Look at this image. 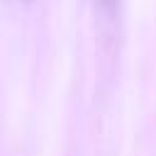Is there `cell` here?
I'll use <instances>...</instances> for the list:
<instances>
[{"instance_id": "6da1fadb", "label": "cell", "mask_w": 156, "mask_h": 156, "mask_svg": "<svg viewBox=\"0 0 156 156\" xmlns=\"http://www.w3.org/2000/svg\"><path fill=\"white\" fill-rule=\"evenodd\" d=\"M98 5H100V10H102L105 15H112V12L117 10L119 0H98Z\"/></svg>"}, {"instance_id": "7a4b0ae2", "label": "cell", "mask_w": 156, "mask_h": 156, "mask_svg": "<svg viewBox=\"0 0 156 156\" xmlns=\"http://www.w3.org/2000/svg\"><path fill=\"white\" fill-rule=\"evenodd\" d=\"M22 2H29V0H22Z\"/></svg>"}]
</instances>
